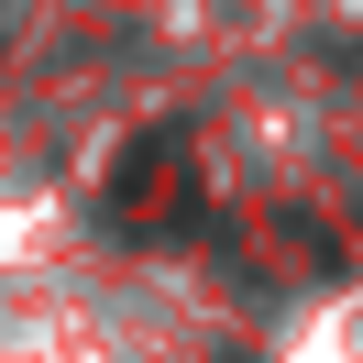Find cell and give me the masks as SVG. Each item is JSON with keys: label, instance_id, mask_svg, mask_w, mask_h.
<instances>
[{"label": "cell", "instance_id": "6da1fadb", "mask_svg": "<svg viewBox=\"0 0 363 363\" xmlns=\"http://www.w3.org/2000/svg\"><path fill=\"white\" fill-rule=\"evenodd\" d=\"M111 209H121L133 231H143V220H187V143H177V133H165V143H133V177H121Z\"/></svg>", "mask_w": 363, "mask_h": 363}]
</instances>
